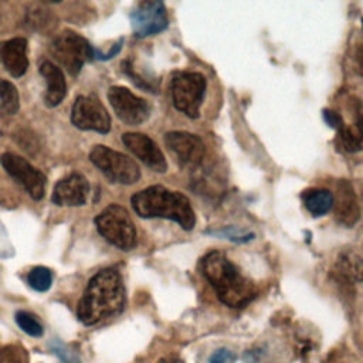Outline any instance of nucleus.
I'll list each match as a JSON object with an SVG mask.
<instances>
[{
  "mask_svg": "<svg viewBox=\"0 0 363 363\" xmlns=\"http://www.w3.org/2000/svg\"><path fill=\"white\" fill-rule=\"evenodd\" d=\"M89 197V183L79 173H71L61 179L52 191L51 201L57 206H84Z\"/></svg>",
  "mask_w": 363,
  "mask_h": 363,
  "instance_id": "obj_14",
  "label": "nucleus"
},
{
  "mask_svg": "<svg viewBox=\"0 0 363 363\" xmlns=\"http://www.w3.org/2000/svg\"><path fill=\"white\" fill-rule=\"evenodd\" d=\"M164 143L182 163L189 166L199 164L206 153L203 140L197 135L189 132H167L164 135Z\"/></svg>",
  "mask_w": 363,
  "mask_h": 363,
  "instance_id": "obj_13",
  "label": "nucleus"
},
{
  "mask_svg": "<svg viewBox=\"0 0 363 363\" xmlns=\"http://www.w3.org/2000/svg\"><path fill=\"white\" fill-rule=\"evenodd\" d=\"M353 61H354L356 72L363 77V43L356 45L354 54H353Z\"/></svg>",
  "mask_w": 363,
  "mask_h": 363,
  "instance_id": "obj_29",
  "label": "nucleus"
},
{
  "mask_svg": "<svg viewBox=\"0 0 363 363\" xmlns=\"http://www.w3.org/2000/svg\"><path fill=\"white\" fill-rule=\"evenodd\" d=\"M122 142L140 162H143L149 169L157 173H164L167 170V163L164 155L162 153L160 147L156 145L145 133L138 132H128L122 135Z\"/></svg>",
  "mask_w": 363,
  "mask_h": 363,
  "instance_id": "obj_12",
  "label": "nucleus"
},
{
  "mask_svg": "<svg viewBox=\"0 0 363 363\" xmlns=\"http://www.w3.org/2000/svg\"><path fill=\"white\" fill-rule=\"evenodd\" d=\"M204 278L230 308H241L255 298V286L221 251H210L200 261Z\"/></svg>",
  "mask_w": 363,
  "mask_h": 363,
  "instance_id": "obj_2",
  "label": "nucleus"
},
{
  "mask_svg": "<svg viewBox=\"0 0 363 363\" xmlns=\"http://www.w3.org/2000/svg\"><path fill=\"white\" fill-rule=\"evenodd\" d=\"M71 122L82 130H95L108 133L111 129V116L96 96H78L72 105Z\"/></svg>",
  "mask_w": 363,
  "mask_h": 363,
  "instance_id": "obj_10",
  "label": "nucleus"
},
{
  "mask_svg": "<svg viewBox=\"0 0 363 363\" xmlns=\"http://www.w3.org/2000/svg\"><path fill=\"white\" fill-rule=\"evenodd\" d=\"M157 363H184L180 357H177V356H166V357H163V359H160Z\"/></svg>",
  "mask_w": 363,
  "mask_h": 363,
  "instance_id": "obj_30",
  "label": "nucleus"
},
{
  "mask_svg": "<svg viewBox=\"0 0 363 363\" xmlns=\"http://www.w3.org/2000/svg\"><path fill=\"white\" fill-rule=\"evenodd\" d=\"M98 233L119 250L129 251L136 245V228L129 213L119 204H111L95 217Z\"/></svg>",
  "mask_w": 363,
  "mask_h": 363,
  "instance_id": "obj_4",
  "label": "nucleus"
},
{
  "mask_svg": "<svg viewBox=\"0 0 363 363\" xmlns=\"http://www.w3.org/2000/svg\"><path fill=\"white\" fill-rule=\"evenodd\" d=\"M301 199L313 217L325 216L333 207V194L326 189H308L302 191Z\"/></svg>",
  "mask_w": 363,
  "mask_h": 363,
  "instance_id": "obj_19",
  "label": "nucleus"
},
{
  "mask_svg": "<svg viewBox=\"0 0 363 363\" xmlns=\"http://www.w3.org/2000/svg\"><path fill=\"white\" fill-rule=\"evenodd\" d=\"M20 108L18 91L14 84L0 78V111L4 115H14Z\"/></svg>",
  "mask_w": 363,
  "mask_h": 363,
  "instance_id": "obj_21",
  "label": "nucleus"
},
{
  "mask_svg": "<svg viewBox=\"0 0 363 363\" xmlns=\"http://www.w3.org/2000/svg\"><path fill=\"white\" fill-rule=\"evenodd\" d=\"M125 306V285L113 268L98 271L88 282L77 306L78 319L94 326L106 318L116 316Z\"/></svg>",
  "mask_w": 363,
  "mask_h": 363,
  "instance_id": "obj_1",
  "label": "nucleus"
},
{
  "mask_svg": "<svg viewBox=\"0 0 363 363\" xmlns=\"http://www.w3.org/2000/svg\"><path fill=\"white\" fill-rule=\"evenodd\" d=\"M335 218L345 227H352L360 218V208L354 189L349 180H339L335 190Z\"/></svg>",
  "mask_w": 363,
  "mask_h": 363,
  "instance_id": "obj_15",
  "label": "nucleus"
},
{
  "mask_svg": "<svg viewBox=\"0 0 363 363\" xmlns=\"http://www.w3.org/2000/svg\"><path fill=\"white\" fill-rule=\"evenodd\" d=\"M206 86V78L200 72H176L170 82L174 108L189 118H197L200 115Z\"/></svg>",
  "mask_w": 363,
  "mask_h": 363,
  "instance_id": "obj_6",
  "label": "nucleus"
},
{
  "mask_svg": "<svg viewBox=\"0 0 363 363\" xmlns=\"http://www.w3.org/2000/svg\"><path fill=\"white\" fill-rule=\"evenodd\" d=\"M335 271L343 281L363 282V258L352 251H345L337 257Z\"/></svg>",
  "mask_w": 363,
  "mask_h": 363,
  "instance_id": "obj_20",
  "label": "nucleus"
},
{
  "mask_svg": "<svg viewBox=\"0 0 363 363\" xmlns=\"http://www.w3.org/2000/svg\"><path fill=\"white\" fill-rule=\"evenodd\" d=\"M27 282L28 285L37 291V292H45L51 288L52 284V272L47 267H34L30 269L27 275Z\"/></svg>",
  "mask_w": 363,
  "mask_h": 363,
  "instance_id": "obj_22",
  "label": "nucleus"
},
{
  "mask_svg": "<svg viewBox=\"0 0 363 363\" xmlns=\"http://www.w3.org/2000/svg\"><path fill=\"white\" fill-rule=\"evenodd\" d=\"M362 27H363V18H362Z\"/></svg>",
  "mask_w": 363,
  "mask_h": 363,
  "instance_id": "obj_31",
  "label": "nucleus"
},
{
  "mask_svg": "<svg viewBox=\"0 0 363 363\" xmlns=\"http://www.w3.org/2000/svg\"><path fill=\"white\" fill-rule=\"evenodd\" d=\"M0 61L11 77H21L28 68L27 40L23 37L0 43Z\"/></svg>",
  "mask_w": 363,
  "mask_h": 363,
  "instance_id": "obj_17",
  "label": "nucleus"
},
{
  "mask_svg": "<svg viewBox=\"0 0 363 363\" xmlns=\"http://www.w3.org/2000/svg\"><path fill=\"white\" fill-rule=\"evenodd\" d=\"M0 363H23V350L14 345L0 349Z\"/></svg>",
  "mask_w": 363,
  "mask_h": 363,
  "instance_id": "obj_24",
  "label": "nucleus"
},
{
  "mask_svg": "<svg viewBox=\"0 0 363 363\" xmlns=\"http://www.w3.org/2000/svg\"><path fill=\"white\" fill-rule=\"evenodd\" d=\"M130 24L136 37H147L167 27V13L162 1H142L130 13Z\"/></svg>",
  "mask_w": 363,
  "mask_h": 363,
  "instance_id": "obj_11",
  "label": "nucleus"
},
{
  "mask_svg": "<svg viewBox=\"0 0 363 363\" xmlns=\"http://www.w3.org/2000/svg\"><path fill=\"white\" fill-rule=\"evenodd\" d=\"M89 160L111 183L133 184L140 179V169L136 162L108 146H94L89 152Z\"/></svg>",
  "mask_w": 363,
  "mask_h": 363,
  "instance_id": "obj_5",
  "label": "nucleus"
},
{
  "mask_svg": "<svg viewBox=\"0 0 363 363\" xmlns=\"http://www.w3.org/2000/svg\"><path fill=\"white\" fill-rule=\"evenodd\" d=\"M40 74L47 84L45 94H44V104L50 108L60 105L67 94V82L62 71L52 62L44 61L40 65Z\"/></svg>",
  "mask_w": 363,
  "mask_h": 363,
  "instance_id": "obj_18",
  "label": "nucleus"
},
{
  "mask_svg": "<svg viewBox=\"0 0 363 363\" xmlns=\"http://www.w3.org/2000/svg\"><path fill=\"white\" fill-rule=\"evenodd\" d=\"M130 204L142 218H167L180 224L183 230H193L196 216L189 199L163 186H150L130 197Z\"/></svg>",
  "mask_w": 363,
  "mask_h": 363,
  "instance_id": "obj_3",
  "label": "nucleus"
},
{
  "mask_svg": "<svg viewBox=\"0 0 363 363\" xmlns=\"http://www.w3.org/2000/svg\"><path fill=\"white\" fill-rule=\"evenodd\" d=\"M52 57L71 74L77 75L82 67L92 60L94 50L91 44L79 34L71 30H64L57 34L51 43Z\"/></svg>",
  "mask_w": 363,
  "mask_h": 363,
  "instance_id": "obj_7",
  "label": "nucleus"
},
{
  "mask_svg": "<svg viewBox=\"0 0 363 363\" xmlns=\"http://www.w3.org/2000/svg\"><path fill=\"white\" fill-rule=\"evenodd\" d=\"M350 122L345 123L337 132L339 142L346 152H359L363 149V106L359 99L349 98Z\"/></svg>",
  "mask_w": 363,
  "mask_h": 363,
  "instance_id": "obj_16",
  "label": "nucleus"
},
{
  "mask_svg": "<svg viewBox=\"0 0 363 363\" xmlns=\"http://www.w3.org/2000/svg\"><path fill=\"white\" fill-rule=\"evenodd\" d=\"M16 322L18 325V328L26 332L28 336L33 337H40L43 335V325L37 320V318L34 315H31L30 312L26 311H18L16 312Z\"/></svg>",
  "mask_w": 363,
  "mask_h": 363,
  "instance_id": "obj_23",
  "label": "nucleus"
},
{
  "mask_svg": "<svg viewBox=\"0 0 363 363\" xmlns=\"http://www.w3.org/2000/svg\"><path fill=\"white\" fill-rule=\"evenodd\" d=\"M211 234L224 235V237H227V238H228V240H231V241H240V242H242V241H248V240H251V238L254 237V234H251V233H248V234H242V233H238V231H233V228H231V227L225 228L224 231L211 233Z\"/></svg>",
  "mask_w": 363,
  "mask_h": 363,
  "instance_id": "obj_28",
  "label": "nucleus"
},
{
  "mask_svg": "<svg viewBox=\"0 0 363 363\" xmlns=\"http://www.w3.org/2000/svg\"><path fill=\"white\" fill-rule=\"evenodd\" d=\"M322 118H323V121L332 128V129H335V130H340L342 129V126H343V116L339 113V112H336V111H333V109H329V108H325L323 111H322Z\"/></svg>",
  "mask_w": 363,
  "mask_h": 363,
  "instance_id": "obj_25",
  "label": "nucleus"
},
{
  "mask_svg": "<svg viewBox=\"0 0 363 363\" xmlns=\"http://www.w3.org/2000/svg\"><path fill=\"white\" fill-rule=\"evenodd\" d=\"M108 101L116 116L126 125H140L150 115V105L147 101L135 95L125 86H111L108 89Z\"/></svg>",
  "mask_w": 363,
  "mask_h": 363,
  "instance_id": "obj_9",
  "label": "nucleus"
},
{
  "mask_svg": "<svg viewBox=\"0 0 363 363\" xmlns=\"http://www.w3.org/2000/svg\"><path fill=\"white\" fill-rule=\"evenodd\" d=\"M234 360H235V353L231 352L230 349L221 347L211 353L208 363H233Z\"/></svg>",
  "mask_w": 363,
  "mask_h": 363,
  "instance_id": "obj_26",
  "label": "nucleus"
},
{
  "mask_svg": "<svg viewBox=\"0 0 363 363\" xmlns=\"http://www.w3.org/2000/svg\"><path fill=\"white\" fill-rule=\"evenodd\" d=\"M51 349H52V352H54L57 356L61 357V360H62L64 363H79V360L77 359V356H75L72 352L67 350L65 346L61 345V343H58L57 340H55V345L51 346Z\"/></svg>",
  "mask_w": 363,
  "mask_h": 363,
  "instance_id": "obj_27",
  "label": "nucleus"
},
{
  "mask_svg": "<svg viewBox=\"0 0 363 363\" xmlns=\"http://www.w3.org/2000/svg\"><path fill=\"white\" fill-rule=\"evenodd\" d=\"M0 164L7 172L10 177H13L34 200H40L45 191L47 177L43 172L31 166L21 156L6 152L0 156Z\"/></svg>",
  "mask_w": 363,
  "mask_h": 363,
  "instance_id": "obj_8",
  "label": "nucleus"
}]
</instances>
